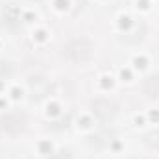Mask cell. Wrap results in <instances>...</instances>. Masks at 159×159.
Instances as JSON below:
<instances>
[{"label":"cell","instance_id":"cell-1","mask_svg":"<svg viewBox=\"0 0 159 159\" xmlns=\"http://www.w3.org/2000/svg\"><path fill=\"white\" fill-rule=\"evenodd\" d=\"M65 54L72 61H87L93 56V44L87 39H74L65 46Z\"/></svg>","mask_w":159,"mask_h":159},{"label":"cell","instance_id":"cell-2","mask_svg":"<svg viewBox=\"0 0 159 159\" xmlns=\"http://www.w3.org/2000/svg\"><path fill=\"white\" fill-rule=\"evenodd\" d=\"M93 107H94V113L104 120L111 119V117L115 115V106H113L109 100H96V102L93 104Z\"/></svg>","mask_w":159,"mask_h":159},{"label":"cell","instance_id":"cell-3","mask_svg":"<svg viewBox=\"0 0 159 159\" xmlns=\"http://www.w3.org/2000/svg\"><path fill=\"white\" fill-rule=\"evenodd\" d=\"M144 91H146V94L159 98V74L150 76V78L146 80V83H144Z\"/></svg>","mask_w":159,"mask_h":159},{"label":"cell","instance_id":"cell-4","mask_svg":"<svg viewBox=\"0 0 159 159\" xmlns=\"http://www.w3.org/2000/svg\"><path fill=\"white\" fill-rule=\"evenodd\" d=\"M146 143H148L150 146L157 148V146H159V131H156V133H150V135L146 137Z\"/></svg>","mask_w":159,"mask_h":159},{"label":"cell","instance_id":"cell-5","mask_svg":"<svg viewBox=\"0 0 159 159\" xmlns=\"http://www.w3.org/2000/svg\"><path fill=\"white\" fill-rule=\"evenodd\" d=\"M9 65L7 63H4V61H0V76H7L9 74Z\"/></svg>","mask_w":159,"mask_h":159}]
</instances>
